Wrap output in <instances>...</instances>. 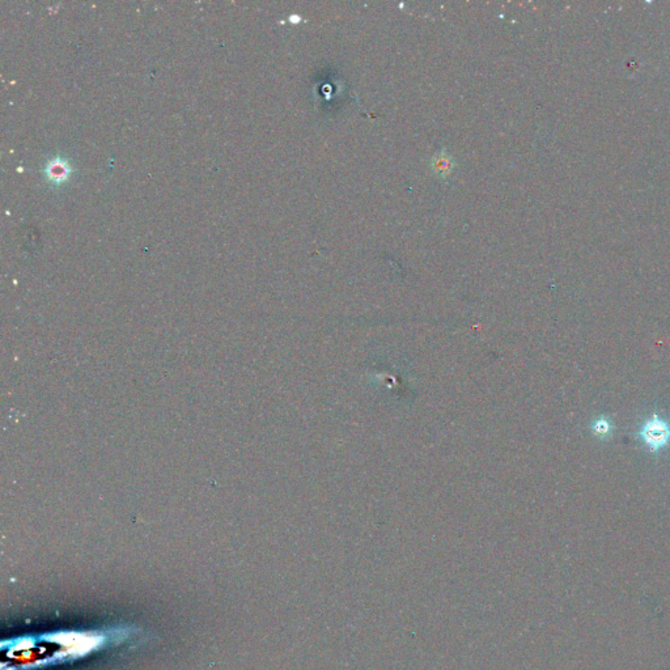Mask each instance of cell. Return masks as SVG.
Segmentation results:
<instances>
[{
    "label": "cell",
    "instance_id": "cell-2",
    "mask_svg": "<svg viewBox=\"0 0 670 670\" xmlns=\"http://www.w3.org/2000/svg\"><path fill=\"white\" fill-rule=\"evenodd\" d=\"M432 169L434 173L441 177H447L453 171V162L446 151H441L432 159Z\"/></svg>",
    "mask_w": 670,
    "mask_h": 670
},
{
    "label": "cell",
    "instance_id": "cell-3",
    "mask_svg": "<svg viewBox=\"0 0 670 670\" xmlns=\"http://www.w3.org/2000/svg\"><path fill=\"white\" fill-rule=\"evenodd\" d=\"M614 430V424L608 417H598L592 424V431L598 437H608Z\"/></svg>",
    "mask_w": 670,
    "mask_h": 670
},
{
    "label": "cell",
    "instance_id": "cell-1",
    "mask_svg": "<svg viewBox=\"0 0 670 670\" xmlns=\"http://www.w3.org/2000/svg\"><path fill=\"white\" fill-rule=\"evenodd\" d=\"M638 436L642 444L651 452L658 453L669 446L670 423L658 412H653L642 423Z\"/></svg>",
    "mask_w": 670,
    "mask_h": 670
}]
</instances>
